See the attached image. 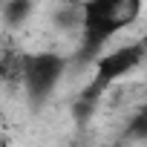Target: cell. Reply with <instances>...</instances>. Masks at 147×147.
I'll return each mask as SVG.
<instances>
[{"label":"cell","instance_id":"6da1fadb","mask_svg":"<svg viewBox=\"0 0 147 147\" xmlns=\"http://www.w3.org/2000/svg\"><path fill=\"white\" fill-rule=\"evenodd\" d=\"M144 0H84L81 3V58H95L104 52L113 35L124 32L138 20Z\"/></svg>","mask_w":147,"mask_h":147},{"label":"cell","instance_id":"7a4b0ae2","mask_svg":"<svg viewBox=\"0 0 147 147\" xmlns=\"http://www.w3.org/2000/svg\"><path fill=\"white\" fill-rule=\"evenodd\" d=\"M144 55H147V43H144V40H133V43L115 46V49H110V52H98V55H95L92 78H90V84L84 87V92H81L78 101L95 107V104L110 92V87H113L115 81H121L124 75H130V72L144 61Z\"/></svg>","mask_w":147,"mask_h":147},{"label":"cell","instance_id":"3957f363","mask_svg":"<svg viewBox=\"0 0 147 147\" xmlns=\"http://www.w3.org/2000/svg\"><path fill=\"white\" fill-rule=\"evenodd\" d=\"M66 72V58L58 52H26V63H23V90L29 95V101L40 104L46 101L55 87L61 84Z\"/></svg>","mask_w":147,"mask_h":147},{"label":"cell","instance_id":"277c9868","mask_svg":"<svg viewBox=\"0 0 147 147\" xmlns=\"http://www.w3.org/2000/svg\"><path fill=\"white\" fill-rule=\"evenodd\" d=\"M23 63H26V52L18 46H6L0 49V84L18 90L23 84Z\"/></svg>","mask_w":147,"mask_h":147},{"label":"cell","instance_id":"5b68a950","mask_svg":"<svg viewBox=\"0 0 147 147\" xmlns=\"http://www.w3.org/2000/svg\"><path fill=\"white\" fill-rule=\"evenodd\" d=\"M32 15H35V0H3V9H0V20L9 29L23 26Z\"/></svg>","mask_w":147,"mask_h":147},{"label":"cell","instance_id":"8992f818","mask_svg":"<svg viewBox=\"0 0 147 147\" xmlns=\"http://www.w3.org/2000/svg\"><path fill=\"white\" fill-rule=\"evenodd\" d=\"M0 9H3V0H0Z\"/></svg>","mask_w":147,"mask_h":147}]
</instances>
